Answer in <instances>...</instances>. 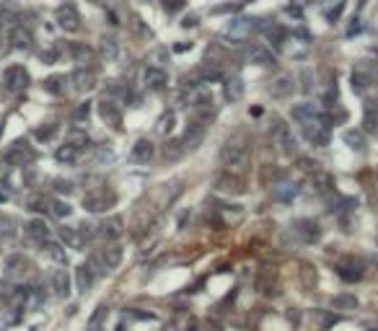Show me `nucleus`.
Returning a JSON list of instances; mask_svg holds the SVG:
<instances>
[{"mask_svg":"<svg viewBox=\"0 0 378 331\" xmlns=\"http://www.w3.org/2000/svg\"><path fill=\"white\" fill-rule=\"evenodd\" d=\"M98 228H101V236H104V238H109V241H114V238H119V236L124 233V228H122V217H117V215H114V217H106Z\"/></svg>","mask_w":378,"mask_h":331,"instance_id":"21","label":"nucleus"},{"mask_svg":"<svg viewBox=\"0 0 378 331\" xmlns=\"http://www.w3.org/2000/svg\"><path fill=\"white\" fill-rule=\"evenodd\" d=\"M182 153H184L182 140H166V145H164V158L176 161V158H182Z\"/></svg>","mask_w":378,"mask_h":331,"instance_id":"34","label":"nucleus"},{"mask_svg":"<svg viewBox=\"0 0 378 331\" xmlns=\"http://www.w3.org/2000/svg\"><path fill=\"white\" fill-rule=\"evenodd\" d=\"M295 233L301 236V241L303 243H316L319 238H321V228L316 220H308V217H303L295 223Z\"/></svg>","mask_w":378,"mask_h":331,"instance_id":"10","label":"nucleus"},{"mask_svg":"<svg viewBox=\"0 0 378 331\" xmlns=\"http://www.w3.org/2000/svg\"><path fill=\"white\" fill-rule=\"evenodd\" d=\"M301 80H303V86H301L303 94H311V88H313V86H311V70H303V72H301Z\"/></svg>","mask_w":378,"mask_h":331,"instance_id":"50","label":"nucleus"},{"mask_svg":"<svg viewBox=\"0 0 378 331\" xmlns=\"http://www.w3.org/2000/svg\"><path fill=\"white\" fill-rule=\"evenodd\" d=\"M70 213H73V207H70L68 202H62V199H57L55 205H52V215H55V217H60V220L70 217Z\"/></svg>","mask_w":378,"mask_h":331,"instance_id":"40","label":"nucleus"},{"mask_svg":"<svg viewBox=\"0 0 378 331\" xmlns=\"http://www.w3.org/2000/svg\"><path fill=\"white\" fill-rule=\"evenodd\" d=\"M42 246H44V251H47L55 261H65V251H62V246L60 243H55V241H42Z\"/></svg>","mask_w":378,"mask_h":331,"instance_id":"39","label":"nucleus"},{"mask_svg":"<svg viewBox=\"0 0 378 331\" xmlns=\"http://www.w3.org/2000/svg\"><path fill=\"white\" fill-rule=\"evenodd\" d=\"M223 94H226V98L231 101H241V96H244V80L241 78H228L226 83H223Z\"/></svg>","mask_w":378,"mask_h":331,"instance_id":"23","label":"nucleus"},{"mask_svg":"<svg viewBox=\"0 0 378 331\" xmlns=\"http://www.w3.org/2000/svg\"><path fill=\"white\" fill-rule=\"evenodd\" d=\"M34 135H37V140H49V137L55 135V124H47V127H37V130H34Z\"/></svg>","mask_w":378,"mask_h":331,"instance_id":"45","label":"nucleus"},{"mask_svg":"<svg viewBox=\"0 0 378 331\" xmlns=\"http://www.w3.org/2000/svg\"><path fill=\"white\" fill-rule=\"evenodd\" d=\"M142 80H145V86L150 91H164L166 88V72L161 68H145V72H142Z\"/></svg>","mask_w":378,"mask_h":331,"instance_id":"17","label":"nucleus"},{"mask_svg":"<svg viewBox=\"0 0 378 331\" xmlns=\"http://www.w3.org/2000/svg\"><path fill=\"white\" fill-rule=\"evenodd\" d=\"M55 21L62 31H78L80 29V16L73 5H60L55 11Z\"/></svg>","mask_w":378,"mask_h":331,"instance_id":"8","label":"nucleus"},{"mask_svg":"<svg viewBox=\"0 0 378 331\" xmlns=\"http://www.w3.org/2000/svg\"><path fill=\"white\" fill-rule=\"evenodd\" d=\"M246 57L251 62H257V65H262V68H269V65H275V54L269 52L267 47H262V44H254V47L249 49Z\"/></svg>","mask_w":378,"mask_h":331,"instance_id":"19","label":"nucleus"},{"mask_svg":"<svg viewBox=\"0 0 378 331\" xmlns=\"http://www.w3.org/2000/svg\"><path fill=\"white\" fill-rule=\"evenodd\" d=\"M104 261H106L109 269H117L119 261H122V246H109V248H106V251H104Z\"/></svg>","mask_w":378,"mask_h":331,"instance_id":"37","label":"nucleus"},{"mask_svg":"<svg viewBox=\"0 0 378 331\" xmlns=\"http://www.w3.org/2000/svg\"><path fill=\"white\" fill-rule=\"evenodd\" d=\"M91 284H94V269L88 264H80L75 269V287L80 292H86V290H91Z\"/></svg>","mask_w":378,"mask_h":331,"instance_id":"22","label":"nucleus"},{"mask_svg":"<svg viewBox=\"0 0 378 331\" xmlns=\"http://www.w3.org/2000/svg\"><path fill=\"white\" fill-rule=\"evenodd\" d=\"M49 284H52V290H55L57 298H68L70 295V277H68L65 269L49 272Z\"/></svg>","mask_w":378,"mask_h":331,"instance_id":"14","label":"nucleus"},{"mask_svg":"<svg viewBox=\"0 0 378 331\" xmlns=\"http://www.w3.org/2000/svg\"><path fill=\"white\" fill-rule=\"evenodd\" d=\"M5 158L11 163H16V166H24V163H29L34 158V150L29 148V142H26V140H19V142H13V148L8 150Z\"/></svg>","mask_w":378,"mask_h":331,"instance_id":"12","label":"nucleus"},{"mask_svg":"<svg viewBox=\"0 0 378 331\" xmlns=\"http://www.w3.org/2000/svg\"><path fill=\"white\" fill-rule=\"evenodd\" d=\"M365 3H368V0H360V3H357V8H363V5H365Z\"/></svg>","mask_w":378,"mask_h":331,"instance_id":"59","label":"nucleus"},{"mask_svg":"<svg viewBox=\"0 0 378 331\" xmlns=\"http://www.w3.org/2000/svg\"><path fill=\"white\" fill-rule=\"evenodd\" d=\"M342 137H345V142L353 150H357V153L365 150V135L360 132V130H345V135H342Z\"/></svg>","mask_w":378,"mask_h":331,"instance_id":"28","label":"nucleus"},{"mask_svg":"<svg viewBox=\"0 0 378 331\" xmlns=\"http://www.w3.org/2000/svg\"><path fill=\"white\" fill-rule=\"evenodd\" d=\"M303 282H306V287H311L316 282V272H313L311 264H303Z\"/></svg>","mask_w":378,"mask_h":331,"instance_id":"47","label":"nucleus"},{"mask_svg":"<svg viewBox=\"0 0 378 331\" xmlns=\"http://www.w3.org/2000/svg\"><path fill=\"white\" fill-rule=\"evenodd\" d=\"M293 91H295V83H293V78H287V75L277 78L272 83V96L275 98H285V96H290Z\"/></svg>","mask_w":378,"mask_h":331,"instance_id":"25","label":"nucleus"},{"mask_svg":"<svg viewBox=\"0 0 378 331\" xmlns=\"http://www.w3.org/2000/svg\"><path fill=\"white\" fill-rule=\"evenodd\" d=\"M313 318L319 321L321 329H329V326H334L337 321H339V316H334L331 310H313Z\"/></svg>","mask_w":378,"mask_h":331,"instance_id":"38","label":"nucleus"},{"mask_svg":"<svg viewBox=\"0 0 378 331\" xmlns=\"http://www.w3.org/2000/svg\"><path fill=\"white\" fill-rule=\"evenodd\" d=\"M55 189H57V191H65V194H70V191H73V184H70V181H55Z\"/></svg>","mask_w":378,"mask_h":331,"instance_id":"53","label":"nucleus"},{"mask_svg":"<svg viewBox=\"0 0 378 331\" xmlns=\"http://www.w3.org/2000/svg\"><path fill=\"white\" fill-rule=\"evenodd\" d=\"M264 34H267V39L275 44V47H280V44L287 39V31L283 29V26H277V24H272V26H267L264 29Z\"/></svg>","mask_w":378,"mask_h":331,"instance_id":"33","label":"nucleus"},{"mask_svg":"<svg viewBox=\"0 0 378 331\" xmlns=\"http://www.w3.org/2000/svg\"><path fill=\"white\" fill-rule=\"evenodd\" d=\"M331 308L334 310H353V308H357V298L350 295V292H342V295L331 298Z\"/></svg>","mask_w":378,"mask_h":331,"instance_id":"29","label":"nucleus"},{"mask_svg":"<svg viewBox=\"0 0 378 331\" xmlns=\"http://www.w3.org/2000/svg\"><path fill=\"white\" fill-rule=\"evenodd\" d=\"M153 153H156V148H153V142L150 140H138L132 145V150H130V158L135 161V163H148L150 158H153Z\"/></svg>","mask_w":378,"mask_h":331,"instance_id":"16","label":"nucleus"},{"mask_svg":"<svg viewBox=\"0 0 378 331\" xmlns=\"http://www.w3.org/2000/svg\"><path fill=\"white\" fill-rule=\"evenodd\" d=\"M161 5H164L166 13H176L184 8V0H161Z\"/></svg>","mask_w":378,"mask_h":331,"instance_id":"44","label":"nucleus"},{"mask_svg":"<svg viewBox=\"0 0 378 331\" xmlns=\"http://www.w3.org/2000/svg\"><path fill=\"white\" fill-rule=\"evenodd\" d=\"M88 114H91V104H88V101H86V104H80V106L75 109L73 119H75V122H83V119H88Z\"/></svg>","mask_w":378,"mask_h":331,"instance_id":"46","label":"nucleus"},{"mask_svg":"<svg viewBox=\"0 0 378 331\" xmlns=\"http://www.w3.org/2000/svg\"><path fill=\"white\" fill-rule=\"evenodd\" d=\"M109 202H112V197L106 199V194H86L83 197V207L88 210V213H101V210H106Z\"/></svg>","mask_w":378,"mask_h":331,"instance_id":"26","label":"nucleus"},{"mask_svg":"<svg viewBox=\"0 0 378 331\" xmlns=\"http://www.w3.org/2000/svg\"><path fill=\"white\" fill-rule=\"evenodd\" d=\"M187 217H189V213H182V215H179V228L187 225Z\"/></svg>","mask_w":378,"mask_h":331,"instance_id":"58","label":"nucleus"},{"mask_svg":"<svg viewBox=\"0 0 378 331\" xmlns=\"http://www.w3.org/2000/svg\"><path fill=\"white\" fill-rule=\"evenodd\" d=\"M78 155H80V150H78V148H73V145H68V142H65V145H62V148H57L55 158H57L60 163H68V166H70V163H75V161H78Z\"/></svg>","mask_w":378,"mask_h":331,"instance_id":"31","label":"nucleus"},{"mask_svg":"<svg viewBox=\"0 0 378 331\" xmlns=\"http://www.w3.org/2000/svg\"><path fill=\"white\" fill-rule=\"evenodd\" d=\"M220 161H223L228 173L244 179V173L251 166V150H249V145L241 142V140H228L226 145H223V150H220Z\"/></svg>","mask_w":378,"mask_h":331,"instance_id":"1","label":"nucleus"},{"mask_svg":"<svg viewBox=\"0 0 378 331\" xmlns=\"http://www.w3.org/2000/svg\"><path fill=\"white\" fill-rule=\"evenodd\" d=\"M106 145H109V142H104V145H98V148H96V161L98 163H112L114 161V150L106 148Z\"/></svg>","mask_w":378,"mask_h":331,"instance_id":"41","label":"nucleus"},{"mask_svg":"<svg viewBox=\"0 0 378 331\" xmlns=\"http://www.w3.org/2000/svg\"><path fill=\"white\" fill-rule=\"evenodd\" d=\"M363 124L368 132H378V109L373 104H365V112H363Z\"/></svg>","mask_w":378,"mask_h":331,"instance_id":"32","label":"nucleus"},{"mask_svg":"<svg viewBox=\"0 0 378 331\" xmlns=\"http://www.w3.org/2000/svg\"><path fill=\"white\" fill-rule=\"evenodd\" d=\"M182 26H187V29H189V26H197V18L194 16H187L184 21H182Z\"/></svg>","mask_w":378,"mask_h":331,"instance_id":"56","label":"nucleus"},{"mask_svg":"<svg viewBox=\"0 0 378 331\" xmlns=\"http://www.w3.org/2000/svg\"><path fill=\"white\" fill-rule=\"evenodd\" d=\"M70 80H73V86L75 91H91L96 86V78H94V72L91 70H83V68H78L73 75H70Z\"/></svg>","mask_w":378,"mask_h":331,"instance_id":"20","label":"nucleus"},{"mask_svg":"<svg viewBox=\"0 0 378 331\" xmlns=\"http://www.w3.org/2000/svg\"><path fill=\"white\" fill-rule=\"evenodd\" d=\"M210 331H220V329H210Z\"/></svg>","mask_w":378,"mask_h":331,"instance_id":"60","label":"nucleus"},{"mask_svg":"<svg viewBox=\"0 0 378 331\" xmlns=\"http://www.w3.org/2000/svg\"><path fill=\"white\" fill-rule=\"evenodd\" d=\"M287 13L295 16V18H301V8H298V5H287Z\"/></svg>","mask_w":378,"mask_h":331,"instance_id":"57","label":"nucleus"},{"mask_svg":"<svg viewBox=\"0 0 378 331\" xmlns=\"http://www.w3.org/2000/svg\"><path fill=\"white\" fill-rule=\"evenodd\" d=\"M298 184L293 181H277L272 184V199L275 202H293L295 197H298Z\"/></svg>","mask_w":378,"mask_h":331,"instance_id":"11","label":"nucleus"},{"mask_svg":"<svg viewBox=\"0 0 378 331\" xmlns=\"http://www.w3.org/2000/svg\"><path fill=\"white\" fill-rule=\"evenodd\" d=\"M308 189L313 194H329V191L334 189V176L327 171H313L311 179H308Z\"/></svg>","mask_w":378,"mask_h":331,"instance_id":"9","label":"nucleus"},{"mask_svg":"<svg viewBox=\"0 0 378 331\" xmlns=\"http://www.w3.org/2000/svg\"><path fill=\"white\" fill-rule=\"evenodd\" d=\"M140 3H148V0H140Z\"/></svg>","mask_w":378,"mask_h":331,"instance_id":"61","label":"nucleus"},{"mask_svg":"<svg viewBox=\"0 0 378 331\" xmlns=\"http://www.w3.org/2000/svg\"><path fill=\"white\" fill-rule=\"evenodd\" d=\"M88 135L83 132V130H70L68 132V145H73V148H78V150H83V148H88Z\"/></svg>","mask_w":378,"mask_h":331,"instance_id":"35","label":"nucleus"},{"mask_svg":"<svg viewBox=\"0 0 378 331\" xmlns=\"http://www.w3.org/2000/svg\"><path fill=\"white\" fill-rule=\"evenodd\" d=\"M3 83H5V88L11 91V94H19V91H24L26 86H29V72H26L24 65H11L3 72Z\"/></svg>","mask_w":378,"mask_h":331,"instance_id":"5","label":"nucleus"},{"mask_svg":"<svg viewBox=\"0 0 378 331\" xmlns=\"http://www.w3.org/2000/svg\"><path fill=\"white\" fill-rule=\"evenodd\" d=\"M342 8H345V0H339V3H337V8H334V11H331V13H329V21H331V24H334V21H337V18L342 16Z\"/></svg>","mask_w":378,"mask_h":331,"instance_id":"52","label":"nucleus"},{"mask_svg":"<svg viewBox=\"0 0 378 331\" xmlns=\"http://www.w3.org/2000/svg\"><path fill=\"white\" fill-rule=\"evenodd\" d=\"M29 210H34V213H44V210H47V202H44V197H31L29 199Z\"/></svg>","mask_w":378,"mask_h":331,"instance_id":"48","label":"nucleus"},{"mask_svg":"<svg viewBox=\"0 0 378 331\" xmlns=\"http://www.w3.org/2000/svg\"><path fill=\"white\" fill-rule=\"evenodd\" d=\"M26 231H29V236L31 238H37V241L42 243V241H47V238H49V225L47 223H44V220L42 217H37V220H31V223L29 225H26Z\"/></svg>","mask_w":378,"mask_h":331,"instance_id":"27","label":"nucleus"},{"mask_svg":"<svg viewBox=\"0 0 378 331\" xmlns=\"http://www.w3.org/2000/svg\"><path fill=\"white\" fill-rule=\"evenodd\" d=\"M42 60L47 62V65H52V62L57 60V52H55V49H47V52H42Z\"/></svg>","mask_w":378,"mask_h":331,"instance_id":"54","label":"nucleus"},{"mask_svg":"<svg viewBox=\"0 0 378 331\" xmlns=\"http://www.w3.org/2000/svg\"><path fill=\"white\" fill-rule=\"evenodd\" d=\"M262 21V18H249V16H244V18H233V21L226 26V31H223V36L231 42V44H244L251 34H254Z\"/></svg>","mask_w":378,"mask_h":331,"instance_id":"2","label":"nucleus"},{"mask_svg":"<svg viewBox=\"0 0 378 331\" xmlns=\"http://www.w3.org/2000/svg\"><path fill=\"white\" fill-rule=\"evenodd\" d=\"M337 274L345 282H357V280H363V274H365V269H363V261H357V259H353V256H347V259H342L337 266Z\"/></svg>","mask_w":378,"mask_h":331,"instance_id":"7","label":"nucleus"},{"mask_svg":"<svg viewBox=\"0 0 378 331\" xmlns=\"http://www.w3.org/2000/svg\"><path fill=\"white\" fill-rule=\"evenodd\" d=\"M272 130H275V140L280 142L283 153H285V155H295V150H298V142H295V137H293V132H290V127H285L280 119L275 117Z\"/></svg>","mask_w":378,"mask_h":331,"instance_id":"6","label":"nucleus"},{"mask_svg":"<svg viewBox=\"0 0 378 331\" xmlns=\"http://www.w3.org/2000/svg\"><path fill=\"white\" fill-rule=\"evenodd\" d=\"M11 47L13 49H31L34 47V36L26 26H13L11 29Z\"/></svg>","mask_w":378,"mask_h":331,"instance_id":"13","label":"nucleus"},{"mask_svg":"<svg viewBox=\"0 0 378 331\" xmlns=\"http://www.w3.org/2000/svg\"><path fill=\"white\" fill-rule=\"evenodd\" d=\"M174 130V114H166L161 119V132H171Z\"/></svg>","mask_w":378,"mask_h":331,"instance_id":"51","label":"nucleus"},{"mask_svg":"<svg viewBox=\"0 0 378 331\" xmlns=\"http://www.w3.org/2000/svg\"><path fill=\"white\" fill-rule=\"evenodd\" d=\"M321 112H319V106L316 104H311V101H306V104H298V106H293V119L298 124H306V122H311V119H316Z\"/></svg>","mask_w":378,"mask_h":331,"instance_id":"18","label":"nucleus"},{"mask_svg":"<svg viewBox=\"0 0 378 331\" xmlns=\"http://www.w3.org/2000/svg\"><path fill=\"white\" fill-rule=\"evenodd\" d=\"M316 166H319V163H316V161H311V158H298V168H301V171L313 173V171H319Z\"/></svg>","mask_w":378,"mask_h":331,"instance_id":"49","label":"nucleus"},{"mask_svg":"<svg viewBox=\"0 0 378 331\" xmlns=\"http://www.w3.org/2000/svg\"><path fill=\"white\" fill-rule=\"evenodd\" d=\"M98 114H101L104 122H109L114 127H119L122 124V112L117 109V104L112 98H104V101H98Z\"/></svg>","mask_w":378,"mask_h":331,"instance_id":"15","label":"nucleus"},{"mask_svg":"<svg viewBox=\"0 0 378 331\" xmlns=\"http://www.w3.org/2000/svg\"><path fill=\"white\" fill-rule=\"evenodd\" d=\"M303 127V135L306 140H308L311 145H316V148H327L329 145V117L327 114H319L316 119H311V122L301 124Z\"/></svg>","mask_w":378,"mask_h":331,"instance_id":"3","label":"nucleus"},{"mask_svg":"<svg viewBox=\"0 0 378 331\" xmlns=\"http://www.w3.org/2000/svg\"><path fill=\"white\" fill-rule=\"evenodd\" d=\"M117 49H119V47H117V39H104V44H101V52H104L109 60H114V57H117Z\"/></svg>","mask_w":378,"mask_h":331,"instance_id":"43","label":"nucleus"},{"mask_svg":"<svg viewBox=\"0 0 378 331\" xmlns=\"http://www.w3.org/2000/svg\"><path fill=\"white\" fill-rule=\"evenodd\" d=\"M205 132H208V124L202 122V119H192V122H187V130L182 135V145L184 150H197L205 140Z\"/></svg>","mask_w":378,"mask_h":331,"instance_id":"4","label":"nucleus"},{"mask_svg":"<svg viewBox=\"0 0 378 331\" xmlns=\"http://www.w3.org/2000/svg\"><path fill=\"white\" fill-rule=\"evenodd\" d=\"M287 318H290L293 324H298V321H301V313H298L295 308H290V313H287Z\"/></svg>","mask_w":378,"mask_h":331,"instance_id":"55","label":"nucleus"},{"mask_svg":"<svg viewBox=\"0 0 378 331\" xmlns=\"http://www.w3.org/2000/svg\"><path fill=\"white\" fill-rule=\"evenodd\" d=\"M44 91H47V94H52V96H60L62 91H65V78H62V75L47 78V80H44Z\"/></svg>","mask_w":378,"mask_h":331,"instance_id":"36","label":"nucleus"},{"mask_svg":"<svg viewBox=\"0 0 378 331\" xmlns=\"http://www.w3.org/2000/svg\"><path fill=\"white\" fill-rule=\"evenodd\" d=\"M350 83H353V91H355V94L363 96L365 91H368V86H371V75H365L363 70H355L353 75H350Z\"/></svg>","mask_w":378,"mask_h":331,"instance_id":"30","label":"nucleus"},{"mask_svg":"<svg viewBox=\"0 0 378 331\" xmlns=\"http://www.w3.org/2000/svg\"><path fill=\"white\" fill-rule=\"evenodd\" d=\"M218 189L223 191H233V194H244V181H241V176H233V173H228V176H220L218 179Z\"/></svg>","mask_w":378,"mask_h":331,"instance_id":"24","label":"nucleus"},{"mask_svg":"<svg viewBox=\"0 0 378 331\" xmlns=\"http://www.w3.org/2000/svg\"><path fill=\"white\" fill-rule=\"evenodd\" d=\"M60 238H62V241H65L68 246H73V248L78 246V236H75L73 228H68V225H65V228H60Z\"/></svg>","mask_w":378,"mask_h":331,"instance_id":"42","label":"nucleus"}]
</instances>
